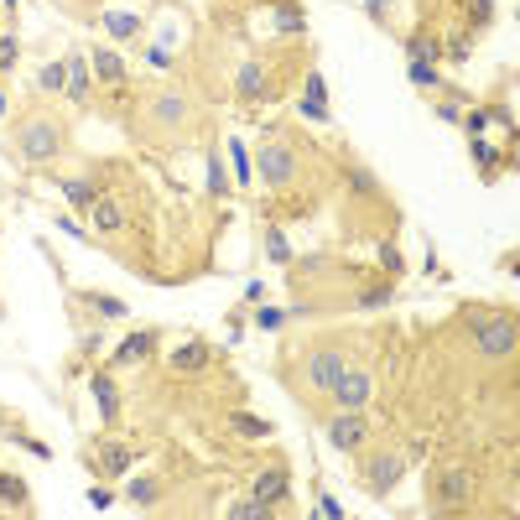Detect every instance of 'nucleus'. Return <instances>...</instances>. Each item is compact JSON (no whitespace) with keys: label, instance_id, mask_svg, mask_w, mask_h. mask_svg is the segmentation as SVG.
Masks as SVG:
<instances>
[{"label":"nucleus","instance_id":"40","mask_svg":"<svg viewBox=\"0 0 520 520\" xmlns=\"http://www.w3.org/2000/svg\"><path fill=\"white\" fill-rule=\"evenodd\" d=\"M318 515H328V520H344V505H338L328 489H318Z\"/></svg>","mask_w":520,"mask_h":520},{"label":"nucleus","instance_id":"6","mask_svg":"<svg viewBox=\"0 0 520 520\" xmlns=\"http://www.w3.org/2000/svg\"><path fill=\"white\" fill-rule=\"evenodd\" d=\"M406 468H411V453H401V448H370V442H364L359 458H354V479H359L364 494L385 500V494H396V484L406 479Z\"/></svg>","mask_w":520,"mask_h":520},{"label":"nucleus","instance_id":"32","mask_svg":"<svg viewBox=\"0 0 520 520\" xmlns=\"http://www.w3.org/2000/svg\"><path fill=\"white\" fill-rule=\"evenodd\" d=\"M229 156H234V177H240V188H250V177H255V162H250L245 141H229Z\"/></svg>","mask_w":520,"mask_h":520},{"label":"nucleus","instance_id":"30","mask_svg":"<svg viewBox=\"0 0 520 520\" xmlns=\"http://www.w3.org/2000/svg\"><path fill=\"white\" fill-rule=\"evenodd\" d=\"M16 63H21V37L16 32H0V78H6Z\"/></svg>","mask_w":520,"mask_h":520},{"label":"nucleus","instance_id":"3","mask_svg":"<svg viewBox=\"0 0 520 520\" xmlns=\"http://www.w3.org/2000/svg\"><path fill=\"white\" fill-rule=\"evenodd\" d=\"M307 162H312V146L297 136V130H286L281 120H271V130L260 136L255 146V177L266 193H297L307 182Z\"/></svg>","mask_w":520,"mask_h":520},{"label":"nucleus","instance_id":"42","mask_svg":"<svg viewBox=\"0 0 520 520\" xmlns=\"http://www.w3.org/2000/svg\"><path fill=\"white\" fill-rule=\"evenodd\" d=\"M58 229H63V234H68V240H84V224H78V219H68V214H63V219H58Z\"/></svg>","mask_w":520,"mask_h":520},{"label":"nucleus","instance_id":"36","mask_svg":"<svg viewBox=\"0 0 520 520\" xmlns=\"http://www.w3.org/2000/svg\"><path fill=\"white\" fill-rule=\"evenodd\" d=\"M364 11L375 16V26H385V32H396V16H390V0H364Z\"/></svg>","mask_w":520,"mask_h":520},{"label":"nucleus","instance_id":"2","mask_svg":"<svg viewBox=\"0 0 520 520\" xmlns=\"http://www.w3.org/2000/svg\"><path fill=\"white\" fill-rule=\"evenodd\" d=\"M11 146H16V156L32 172H47L52 162H63L68 156V146H73V125H68V115L63 110H52V104L37 94V99H26L21 110L11 115Z\"/></svg>","mask_w":520,"mask_h":520},{"label":"nucleus","instance_id":"8","mask_svg":"<svg viewBox=\"0 0 520 520\" xmlns=\"http://www.w3.org/2000/svg\"><path fill=\"white\" fill-rule=\"evenodd\" d=\"M474 494H479L474 468H468V463H442L437 474H432L427 500H432L437 515H453V510H468V505H474Z\"/></svg>","mask_w":520,"mask_h":520},{"label":"nucleus","instance_id":"25","mask_svg":"<svg viewBox=\"0 0 520 520\" xmlns=\"http://www.w3.org/2000/svg\"><path fill=\"white\" fill-rule=\"evenodd\" d=\"M0 505H11V510H32V489H26V479L11 474V468H0Z\"/></svg>","mask_w":520,"mask_h":520},{"label":"nucleus","instance_id":"18","mask_svg":"<svg viewBox=\"0 0 520 520\" xmlns=\"http://www.w3.org/2000/svg\"><path fill=\"white\" fill-rule=\"evenodd\" d=\"M89 68H94V84L99 89H125L130 84V68H125V58L115 47H94L89 52Z\"/></svg>","mask_w":520,"mask_h":520},{"label":"nucleus","instance_id":"1","mask_svg":"<svg viewBox=\"0 0 520 520\" xmlns=\"http://www.w3.org/2000/svg\"><path fill=\"white\" fill-rule=\"evenodd\" d=\"M203 136H214V125L203 120V104L182 84H156L136 94V110H130V141L136 146L182 151Z\"/></svg>","mask_w":520,"mask_h":520},{"label":"nucleus","instance_id":"33","mask_svg":"<svg viewBox=\"0 0 520 520\" xmlns=\"http://www.w3.org/2000/svg\"><path fill=\"white\" fill-rule=\"evenodd\" d=\"M292 110H297L302 120H312V125H333V110H328V104H312V99H297Z\"/></svg>","mask_w":520,"mask_h":520},{"label":"nucleus","instance_id":"16","mask_svg":"<svg viewBox=\"0 0 520 520\" xmlns=\"http://www.w3.org/2000/svg\"><path fill=\"white\" fill-rule=\"evenodd\" d=\"M208 364H214V344H208V338H188V344H177L167 354V370L172 375H203Z\"/></svg>","mask_w":520,"mask_h":520},{"label":"nucleus","instance_id":"19","mask_svg":"<svg viewBox=\"0 0 520 520\" xmlns=\"http://www.w3.org/2000/svg\"><path fill=\"white\" fill-rule=\"evenodd\" d=\"M89 219H94V229L104 234V240H115V234L130 224V208H125V198H115V193H99V203L89 208Z\"/></svg>","mask_w":520,"mask_h":520},{"label":"nucleus","instance_id":"37","mask_svg":"<svg viewBox=\"0 0 520 520\" xmlns=\"http://www.w3.org/2000/svg\"><path fill=\"white\" fill-rule=\"evenodd\" d=\"M229 515H234V520H266V515H276V510H266L260 500H245V505H229Z\"/></svg>","mask_w":520,"mask_h":520},{"label":"nucleus","instance_id":"10","mask_svg":"<svg viewBox=\"0 0 520 520\" xmlns=\"http://www.w3.org/2000/svg\"><path fill=\"white\" fill-rule=\"evenodd\" d=\"M130 463H136V448L120 442V437H99V442H89V448H84V468H89L94 479L120 484L130 474Z\"/></svg>","mask_w":520,"mask_h":520},{"label":"nucleus","instance_id":"9","mask_svg":"<svg viewBox=\"0 0 520 520\" xmlns=\"http://www.w3.org/2000/svg\"><path fill=\"white\" fill-rule=\"evenodd\" d=\"M323 437H328L333 453H359L364 442L375 437V416L364 411V406H338L328 422H323Z\"/></svg>","mask_w":520,"mask_h":520},{"label":"nucleus","instance_id":"13","mask_svg":"<svg viewBox=\"0 0 520 520\" xmlns=\"http://www.w3.org/2000/svg\"><path fill=\"white\" fill-rule=\"evenodd\" d=\"M250 500H260L266 510H281L286 500H292V468H286V463H266L250 479Z\"/></svg>","mask_w":520,"mask_h":520},{"label":"nucleus","instance_id":"34","mask_svg":"<svg viewBox=\"0 0 520 520\" xmlns=\"http://www.w3.org/2000/svg\"><path fill=\"white\" fill-rule=\"evenodd\" d=\"M89 505L104 515V510H115V489H110V479H99L94 489H89Z\"/></svg>","mask_w":520,"mask_h":520},{"label":"nucleus","instance_id":"14","mask_svg":"<svg viewBox=\"0 0 520 520\" xmlns=\"http://www.w3.org/2000/svg\"><path fill=\"white\" fill-rule=\"evenodd\" d=\"M156 344H162V328H136V333H125L120 344L110 349V370H125V364H146L156 354Z\"/></svg>","mask_w":520,"mask_h":520},{"label":"nucleus","instance_id":"43","mask_svg":"<svg viewBox=\"0 0 520 520\" xmlns=\"http://www.w3.org/2000/svg\"><path fill=\"white\" fill-rule=\"evenodd\" d=\"M0 120H11V94H6V84H0Z\"/></svg>","mask_w":520,"mask_h":520},{"label":"nucleus","instance_id":"41","mask_svg":"<svg viewBox=\"0 0 520 520\" xmlns=\"http://www.w3.org/2000/svg\"><path fill=\"white\" fill-rule=\"evenodd\" d=\"M21 448H26V453H32V458H42V463L52 458V448H47V442H42V437H26V432H21Z\"/></svg>","mask_w":520,"mask_h":520},{"label":"nucleus","instance_id":"31","mask_svg":"<svg viewBox=\"0 0 520 520\" xmlns=\"http://www.w3.org/2000/svg\"><path fill=\"white\" fill-rule=\"evenodd\" d=\"M302 99H312V104H328V78H323L318 68H307V73H302Z\"/></svg>","mask_w":520,"mask_h":520},{"label":"nucleus","instance_id":"39","mask_svg":"<svg viewBox=\"0 0 520 520\" xmlns=\"http://www.w3.org/2000/svg\"><path fill=\"white\" fill-rule=\"evenodd\" d=\"M208 193H229V182H224V172H219V156L208 151Z\"/></svg>","mask_w":520,"mask_h":520},{"label":"nucleus","instance_id":"27","mask_svg":"<svg viewBox=\"0 0 520 520\" xmlns=\"http://www.w3.org/2000/svg\"><path fill=\"white\" fill-rule=\"evenodd\" d=\"M266 255H271V266H292V234H286L276 219L266 224Z\"/></svg>","mask_w":520,"mask_h":520},{"label":"nucleus","instance_id":"38","mask_svg":"<svg viewBox=\"0 0 520 520\" xmlns=\"http://www.w3.org/2000/svg\"><path fill=\"white\" fill-rule=\"evenodd\" d=\"M234 432H240V437H266L271 422H255V416H234Z\"/></svg>","mask_w":520,"mask_h":520},{"label":"nucleus","instance_id":"15","mask_svg":"<svg viewBox=\"0 0 520 520\" xmlns=\"http://www.w3.org/2000/svg\"><path fill=\"white\" fill-rule=\"evenodd\" d=\"M89 390L99 401V422L104 427H120L125 422V401H120V385H115V370L104 364V370H89Z\"/></svg>","mask_w":520,"mask_h":520},{"label":"nucleus","instance_id":"29","mask_svg":"<svg viewBox=\"0 0 520 520\" xmlns=\"http://www.w3.org/2000/svg\"><path fill=\"white\" fill-rule=\"evenodd\" d=\"M406 78H411V84L422 89V94H437V89H442V78H437V63H411V68H406Z\"/></svg>","mask_w":520,"mask_h":520},{"label":"nucleus","instance_id":"35","mask_svg":"<svg viewBox=\"0 0 520 520\" xmlns=\"http://www.w3.org/2000/svg\"><path fill=\"white\" fill-rule=\"evenodd\" d=\"M281 323H292V312H286V307H260L255 312V328H281Z\"/></svg>","mask_w":520,"mask_h":520},{"label":"nucleus","instance_id":"28","mask_svg":"<svg viewBox=\"0 0 520 520\" xmlns=\"http://www.w3.org/2000/svg\"><path fill=\"white\" fill-rule=\"evenodd\" d=\"M375 250H380V266H385V276H390V281H401V276H406V260H401V245L390 240V234H380V245H375Z\"/></svg>","mask_w":520,"mask_h":520},{"label":"nucleus","instance_id":"22","mask_svg":"<svg viewBox=\"0 0 520 520\" xmlns=\"http://www.w3.org/2000/svg\"><path fill=\"white\" fill-rule=\"evenodd\" d=\"M162 479H156V474H146V479H130L125 484V500L130 505H136V510H156V505H162Z\"/></svg>","mask_w":520,"mask_h":520},{"label":"nucleus","instance_id":"11","mask_svg":"<svg viewBox=\"0 0 520 520\" xmlns=\"http://www.w3.org/2000/svg\"><path fill=\"white\" fill-rule=\"evenodd\" d=\"M370 396H375V370L349 359L344 375H338L333 390H328V406H370Z\"/></svg>","mask_w":520,"mask_h":520},{"label":"nucleus","instance_id":"26","mask_svg":"<svg viewBox=\"0 0 520 520\" xmlns=\"http://www.w3.org/2000/svg\"><path fill=\"white\" fill-rule=\"evenodd\" d=\"M63 84H68V58H52V63L37 68V94H42V99L63 94Z\"/></svg>","mask_w":520,"mask_h":520},{"label":"nucleus","instance_id":"5","mask_svg":"<svg viewBox=\"0 0 520 520\" xmlns=\"http://www.w3.org/2000/svg\"><path fill=\"white\" fill-rule=\"evenodd\" d=\"M292 78H297V68L286 58H276V52H250V58L240 63V73H234V99H240L245 110H255V104L281 99Z\"/></svg>","mask_w":520,"mask_h":520},{"label":"nucleus","instance_id":"7","mask_svg":"<svg viewBox=\"0 0 520 520\" xmlns=\"http://www.w3.org/2000/svg\"><path fill=\"white\" fill-rule=\"evenodd\" d=\"M468 344L479 349V359H489V364H500V359H510L515 354V318L510 312H468Z\"/></svg>","mask_w":520,"mask_h":520},{"label":"nucleus","instance_id":"12","mask_svg":"<svg viewBox=\"0 0 520 520\" xmlns=\"http://www.w3.org/2000/svg\"><path fill=\"white\" fill-rule=\"evenodd\" d=\"M52 177V188H58L63 198H68V208H73V214H84L89 219V208L99 203V177L94 172H47Z\"/></svg>","mask_w":520,"mask_h":520},{"label":"nucleus","instance_id":"23","mask_svg":"<svg viewBox=\"0 0 520 520\" xmlns=\"http://www.w3.org/2000/svg\"><path fill=\"white\" fill-rule=\"evenodd\" d=\"M78 302H84V307L94 312V318H104V323H120L125 312H130L120 297H104V292H94V286H84V292H78Z\"/></svg>","mask_w":520,"mask_h":520},{"label":"nucleus","instance_id":"17","mask_svg":"<svg viewBox=\"0 0 520 520\" xmlns=\"http://www.w3.org/2000/svg\"><path fill=\"white\" fill-rule=\"evenodd\" d=\"M94 68H89V58H84V52H68V84H63V94L78 104V110H89V104H94Z\"/></svg>","mask_w":520,"mask_h":520},{"label":"nucleus","instance_id":"24","mask_svg":"<svg viewBox=\"0 0 520 520\" xmlns=\"http://www.w3.org/2000/svg\"><path fill=\"white\" fill-rule=\"evenodd\" d=\"M406 58H411V63H437V58H442L432 26H416V32L406 37Z\"/></svg>","mask_w":520,"mask_h":520},{"label":"nucleus","instance_id":"4","mask_svg":"<svg viewBox=\"0 0 520 520\" xmlns=\"http://www.w3.org/2000/svg\"><path fill=\"white\" fill-rule=\"evenodd\" d=\"M344 364H349V349L338 344V338H318V344L302 349V359L292 364V375H281V385L297 390V396L312 401V406H328V390H333L338 375H344Z\"/></svg>","mask_w":520,"mask_h":520},{"label":"nucleus","instance_id":"21","mask_svg":"<svg viewBox=\"0 0 520 520\" xmlns=\"http://www.w3.org/2000/svg\"><path fill=\"white\" fill-rule=\"evenodd\" d=\"M99 26H104V32H110L115 42H125V47L146 42V16H130V11H104V16H99Z\"/></svg>","mask_w":520,"mask_h":520},{"label":"nucleus","instance_id":"20","mask_svg":"<svg viewBox=\"0 0 520 520\" xmlns=\"http://www.w3.org/2000/svg\"><path fill=\"white\" fill-rule=\"evenodd\" d=\"M468 141H474V162H479V177L484 182H500L510 172V151H500L489 136H468Z\"/></svg>","mask_w":520,"mask_h":520}]
</instances>
